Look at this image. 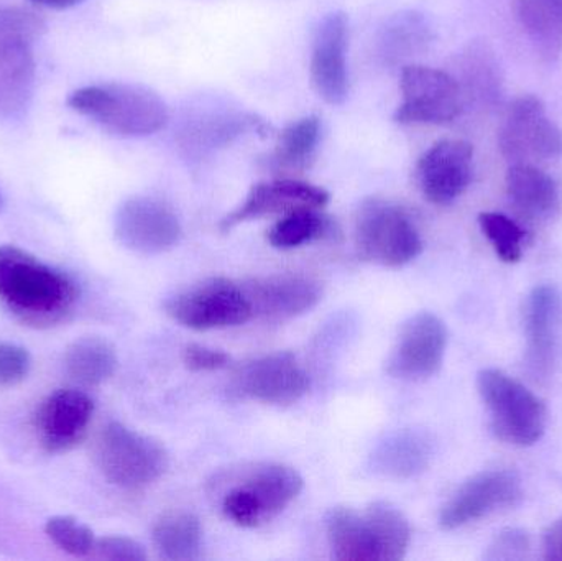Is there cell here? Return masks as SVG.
Masks as SVG:
<instances>
[{"label":"cell","instance_id":"6da1fadb","mask_svg":"<svg viewBox=\"0 0 562 561\" xmlns=\"http://www.w3.org/2000/svg\"><path fill=\"white\" fill-rule=\"evenodd\" d=\"M78 287L61 270L16 246H0V303L25 325L53 326L78 302Z\"/></svg>","mask_w":562,"mask_h":561},{"label":"cell","instance_id":"7a4b0ae2","mask_svg":"<svg viewBox=\"0 0 562 561\" xmlns=\"http://www.w3.org/2000/svg\"><path fill=\"white\" fill-rule=\"evenodd\" d=\"M68 105L121 137H148L170 121L167 102L140 85L88 86L72 92Z\"/></svg>","mask_w":562,"mask_h":561},{"label":"cell","instance_id":"3957f363","mask_svg":"<svg viewBox=\"0 0 562 561\" xmlns=\"http://www.w3.org/2000/svg\"><path fill=\"white\" fill-rule=\"evenodd\" d=\"M477 391L491 415L492 434L514 447H533L548 427V408L537 394L501 369H482Z\"/></svg>","mask_w":562,"mask_h":561},{"label":"cell","instance_id":"277c9868","mask_svg":"<svg viewBox=\"0 0 562 561\" xmlns=\"http://www.w3.org/2000/svg\"><path fill=\"white\" fill-rule=\"evenodd\" d=\"M94 461L109 483L135 491L144 490L164 476L168 453L160 441L111 422L95 440Z\"/></svg>","mask_w":562,"mask_h":561},{"label":"cell","instance_id":"5b68a950","mask_svg":"<svg viewBox=\"0 0 562 561\" xmlns=\"http://www.w3.org/2000/svg\"><path fill=\"white\" fill-rule=\"evenodd\" d=\"M356 247L367 262L402 267L423 253V239L402 207L373 198L357 211Z\"/></svg>","mask_w":562,"mask_h":561},{"label":"cell","instance_id":"8992f818","mask_svg":"<svg viewBox=\"0 0 562 561\" xmlns=\"http://www.w3.org/2000/svg\"><path fill=\"white\" fill-rule=\"evenodd\" d=\"M168 315L194 332L231 328L254 318L243 285L227 279H210L177 293L165 303Z\"/></svg>","mask_w":562,"mask_h":561},{"label":"cell","instance_id":"52a82bcc","mask_svg":"<svg viewBox=\"0 0 562 561\" xmlns=\"http://www.w3.org/2000/svg\"><path fill=\"white\" fill-rule=\"evenodd\" d=\"M400 91L403 101L393 115L398 124L442 125L461 114V86L442 69L405 66L400 76Z\"/></svg>","mask_w":562,"mask_h":561},{"label":"cell","instance_id":"ba28073f","mask_svg":"<svg viewBox=\"0 0 562 561\" xmlns=\"http://www.w3.org/2000/svg\"><path fill=\"white\" fill-rule=\"evenodd\" d=\"M502 154L512 164L562 157V131L548 117L537 96H521L508 108L498 137Z\"/></svg>","mask_w":562,"mask_h":561},{"label":"cell","instance_id":"9c48e42d","mask_svg":"<svg viewBox=\"0 0 562 561\" xmlns=\"http://www.w3.org/2000/svg\"><path fill=\"white\" fill-rule=\"evenodd\" d=\"M524 500L521 478L512 470H488L469 478L439 514L442 530H456L491 514L517 507Z\"/></svg>","mask_w":562,"mask_h":561},{"label":"cell","instance_id":"30bf717a","mask_svg":"<svg viewBox=\"0 0 562 561\" xmlns=\"http://www.w3.org/2000/svg\"><path fill=\"white\" fill-rule=\"evenodd\" d=\"M448 328L438 315L419 312L403 323L386 361V372L402 381H425L441 369Z\"/></svg>","mask_w":562,"mask_h":561},{"label":"cell","instance_id":"8fae6325","mask_svg":"<svg viewBox=\"0 0 562 561\" xmlns=\"http://www.w3.org/2000/svg\"><path fill=\"white\" fill-rule=\"evenodd\" d=\"M119 243L132 253L157 256L180 243V220L175 211L157 198L134 197L119 206L114 217Z\"/></svg>","mask_w":562,"mask_h":561},{"label":"cell","instance_id":"7c38bea8","mask_svg":"<svg viewBox=\"0 0 562 561\" xmlns=\"http://www.w3.org/2000/svg\"><path fill=\"white\" fill-rule=\"evenodd\" d=\"M349 20L340 10L327 13L313 38L311 52V82L314 91L330 105H342L349 96L347 72Z\"/></svg>","mask_w":562,"mask_h":561},{"label":"cell","instance_id":"4fadbf2b","mask_svg":"<svg viewBox=\"0 0 562 561\" xmlns=\"http://www.w3.org/2000/svg\"><path fill=\"white\" fill-rule=\"evenodd\" d=\"M474 148L469 142L448 138L432 145L416 165V180L429 203L446 206L464 194L472 181Z\"/></svg>","mask_w":562,"mask_h":561},{"label":"cell","instance_id":"5bb4252c","mask_svg":"<svg viewBox=\"0 0 562 561\" xmlns=\"http://www.w3.org/2000/svg\"><path fill=\"white\" fill-rule=\"evenodd\" d=\"M94 415V402L78 389H58L36 408L33 428L48 453H65L86 437Z\"/></svg>","mask_w":562,"mask_h":561},{"label":"cell","instance_id":"9a60e30c","mask_svg":"<svg viewBox=\"0 0 562 561\" xmlns=\"http://www.w3.org/2000/svg\"><path fill=\"white\" fill-rule=\"evenodd\" d=\"M307 389L306 371L291 352L263 356L244 366L237 374V391L263 404H294L306 395Z\"/></svg>","mask_w":562,"mask_h":561},{"label":"cell","instance_id":"2e32d148","mask_svg":"<svg viewBox=\"0 0 562 561\" xmlns=\"http://www.w3.org/2000/svg\"><path fill=\"white\" fill-rule=\"evenodd\" d=\"M329 193L323 188L296 178H281L272 183H257L247 194L246 201L221 221L220 227L223 233H229L239 224L270 216V214H288L303 207L321 210L329 203Z\"/></svg>","mask_w":562,"mask_h":561},{"label":"cell","instance_id":"e0dca14e","mask_svg":"<svg viewBox=\"0 0 562 561\" xmlns=\"http://www.w3.org/2000/svg\"><path fill=\"white\" fill-rule=\"evenodd\" d=\"M254 316L288 319L311 312L323 296L319 282L301 273H281L244 283Z\"/></svg>","mask_w":562,"mask_h":561},{"label":"cell","instance_id":"ac0fdd59","mask_svg":"<svg viewBox=\"0 0 562 561\" xmlns=\"http://www.w3.org/2000/svg\"><path fill=\"white\" fill-rule=\"evenodd\" d=\"M562 300L551 285L535 287L525 303L528 366L537 378H548L554 364Z\"/></svg>","mask_w":562,"mask_h":561},{"label":"cell","instance_id":"d6986e66","mask_svg":"<svg viewBox=\"0 0 562 561\" xmlns=\"http://www.w3.org/2000/svg\"><path fill=\"white\" fill-rule=\"evenodd\" d=\"M257 132L267 135L272 132V125L259 115L240 111H210L198 112L184 119L180 132V144L187 148L188 154H204L214 148L233 144L237 137Z\"/></svg>","mask_w":562,"mask_h":561},{"label":"cell","instance_id":"ffe728a7","mask_svg":"<svg viewBox=\"0 0 562 561\" xmlns=\"http://www.w3.org/2000/svg\"><path fill=\"white\" fill-rule=\"evenodd\" d=\"M435 458V440L425 430L395 431L380 441L370 457L375 473L395 480H409L428 470Z\"/></svg>","mask_w":562,"mask_h":561},{"label":"cell","instance_id":"44dd1931","mask_svg":"<svg viewBox=\"0 0 562 561\" xmlns=\"http://www.w3.org/2000/svg\"><path fill=\"white\" fill-rule=\"evenodd\" d=\"M508 198L530 220H550L560 210L557 181L535 164H512L505 178Z\"/></svg>","mask_w":562,"mask_h":561},{"label":"cell","instance_id":"7402d4cb","mask_svg":"<svg viewBox=\"0 0 562 561\" xmlns=\"http://www.w3.org/2000/svg\"><path fill=\"white\" fill-rule=\"evenodd\" d=\"M35 85L32 45L0 42V119H12L29 108Z\"/></svg>","mask_w":562,"mask_h":561},{"label":"cell","instance_id":"603a6c76","mask_svg":"<svg viewBox=\"0 0 562 561\" xmlns=\"http://www.w3.org/2000/svg\"><path fill=\"white\" fill-rule=\"evenodd\" d=\"M333 557L339 561H379L375 537L366 513L333 507L324 519Z\"/></svg>","mask_w":562,"mask_h":561},{"label":"cell","instance_id":"cb8c5ba5","mask_svg":"<svg viewBox=\"0 0 562 561\" xmlns=\"http://www.w3.org/2000/svg\"><path fill=\"white\" fill-rule=\"evenodd\" d=\"M303 486V478L293 468L267 464L254 471L240 487L252 497L266 524L283 513L300 496Z\"/></svg>","mask_w":562,"mask_h":561},{"label":"cell","instance_id":"d4e9b609","mask_svg":"<svg viewBox=\"0 0 562 561\" xmlns=\"http://www.w3.org/2000/svg\"><path fill=\"white\" fill-rule=\"evenodd\" d=\"M119 368L117 352L108 339L85 336L76 339L65 352L66 374L86 388L108 382Z\"/></svg>","mask_w":562,"mask_h":561},{"label":"cell","instance_id":"484cf974","mask_svg":"<svg viewBox=\"0 0 562 561\" xmlns=\"http://www.w3.org/2000/svg\"><path fill=\"white\" fill-rule=\"evenodd\" d=\"M151 539L161 559L194 561L203 547V527L194 514L168 513L155 524Z\"/></svg>","mask_w":562,"mask_h":561},{"label":"cell","instance_id":"4316f807","mask_svg":"<svg viewBox=\"0 0 562 561\" xmlns=\"http://www.w3.org/2000/svg\"><path fill=\"white\" fill-rule=\"evenodd\" d=\"M321 138V121L317 115H307L300 121L291 122L281 131L273 165L277 170L286 173H300L306 170L316 154Z\"/></svg>","mask_w":562,"mask_h":561},{"label":"cell","instance_id":"83f0119b","mask_svg":"<svg viewBox=\"0 0 562 561\" xmlns=\"http://www.w3.org/2000/svg\"><path fill=\"white\" fill-rule=\"evenodd\" d=\"M367 519L375 537L379 561H400L408 552L412 529L402 510L389 503L370 504Z\"/></svg>","mask_w":562,"mask_h":561},{"label":"cell","instance_id":"f1b7e54d","mask_svg":"<svg viewBox=\"0 0 562 561\" xmlns=\"http://www.w3.org/2000/svg\"><path fill=\"white\" fill-rule=\"evenodd\" d=\"M525 29L543 55L558 56L562 48V0H518Z\"/></svg>","mask_w":562,"mask_h":561},{"label":"cell","instance_id":"f546056e","mask_svg":"<svg viewBox=\"0 0 562 561\" xmlns=\"http://www.w3.org/2000/svg\"><path fill=\"white\" fill-rule=\"evenodd\" d=\"M333 234V221L319 213V210L291 211L283 214L279 223L273 224L267 239L276 249H294L311 240L323 239Z\"/></svg>","mask_w":562,"mask_h":561},{"label":"cell","instance_id":"4dcf8cb0","mask_svg":"<svg viewBox=\"0 0 562 561\" xmlns=\"http://www.w3.org/2000/svg\"><path fill=\"white\" fill-rule=\"evenodd\" d=\"M429 26L418 13H400L383 30L382 49L389 59L406 58L425 48Z\"/></svg>","mask_w":562,"mask_h":561},{"label":"cell","instance_id":"1f68e13d","mask_svg":"<svg viewBox=\"0 0 562 561\" xmlns=\"http://www.w3.org/2000/svg\"><path fill=\"white\" fill-rule=\"evenodd\" d=\"M479 226L494 247L498 259L507 263L520 262L527 233L520 224L502 213L479 214Z\"/></svg>","mask_w":562,"mask_h":561},{"label":"cell","instance_id":"d6a6232c","mask_svg":"<svg viewBox=\"0 0 562 561\" xmlns=\"http://www.w3.org/2000/svg\"><path fill=\"white\" fill-rule=\"evenodd\" d=\"M45 534L59 550L78 559L94 553L98 542L88 526L69 516H55L46 520Z\"/></svg>","mask_w":562,"mask_h":561},{"label":"cell","instance_id":"836d02e7","mask_svg":"<svg viewBox=\"0 0 562 561\" xmlns=\"http://www.w3.org/2000/svg\"><path fill=\"white\" fill-rule=\"evenodd\" d=\"M46 25L42 16L19 7L0 9V42H23L32 45L43 35Z\"/></svg>","mask_w":562,"mask_h":561},{"label":"cell","instance_id":"e575fe53","mask_svg":"<svg viewBox=\"0 0 562 561\" xmlns=\"http://www.w3.org/2000/svg\"><path fill=\"white\" fill-rule=\"evenodd\" d=\"M531 542L527 530L508 527L501 530L487 547V561H520L527 559Z\"/></svg>","mask_w":562,"mask_h":561},{"label":"cell","instance_id":"d590c367","mask_svg":"<svg viewBox=\"0 0 562 561\" xmlns=\"http://www.w3.org/2000/svg\"><path fill=\"white\" fill-rule=\"evenodd\" d=\"M32 356L23 346L0 343V388H13L29 378Z\"/></svg>","mask_w":562,"mask_h":561},{"label":"cell","instance_id":"8d00e7d4","mask_svg":"<svg viewBox=\"0 0 562 561\" xmlns=\"http://www.w3.org/2000/svg\"><path fill=\"white\" fill-rule=\"evenodd\" d=\"M95 556L109 561H145L147 552L137 540L128 537H104L95 542Z\"/></svg>","mask_w":562,"mask_h":561},{"label":"cell","instance_id":"74e56055","mask_svg":"<svg viewBox=\"0 0 562 561\" xmlns=\"http://www.w3.org/2000/svg\"><path fill=\"white\" fill-rule=\"evenodd\" d=\"M183 362L188 369L196 372L220 371L227 368L229 356L220 349L206 348L201 345H190L183 352Z\"/></svg>","mask_w":562,"mask_h":561},{"label":"cell","instance_id":"f35d334b","mask_svg":"<svg viewBox=\"0 0 562 561\" xmlns=\"http://www.w3.org/2000/svg\"><path fill=\"white\" fill-rule=\"evenodd\" d=\"M543 557L548 561H562V517L544 530Z\"/></svg>","mask_w":562,"mask_h":561},{"label":"cell","instance_id":"ab89813d","mask_svg":"<svg viewBox=\"0 0 562 561\" xmlns=\"http://www.w3.org/2000/svg\"><path fill=\"white\" fill-rule=\"evenodd\" d=\"M40 7H48V9H69V7L78 5V3L85 2V0H30Z\"/></svg>","mask_w":562,"mask_h":561},{"label":"cell","instance_id":"60d3db41","mask_svg":"<svg viewBox=\"0 0 562 561\" xmlns=\"http://www.w3.org/2000/svg\"><path fill=\"white\" fill-rule=\"evenodd\" d=\"M0 207H2V197H0Z\"/></svg>","mask_w":562,"mask_h":561}]
</instances>
